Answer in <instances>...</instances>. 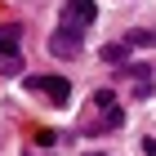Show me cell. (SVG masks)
Returning <instances> with one entry per match:
<instances>
[{
	"instance_id": "cell-1",
	"label": "cell",
	"mask_w": 156,
	"mask_h": 156,
	"mask_svg": "<svg viewBox=\"0 0 156 156\" xmlns=\"http://www.w3.org/2000/svg\"><path fill=\"white\" fill-rule=\"evenodd\" d=\"M120 125H125V107H120L116 89H94L89 103H85V112H80V134L98 138V134H112Z\"/></svg>"
},
{
	"instance_id": "cell-2",
	"label": "cell",
	"mask_w": 156,
	"mask_h": 156,
	"mask_svg": "<svg viewBox=\"0 0 156 156\" xmlns=\"http://www.w3.org/2000/svg\"><path fill=\"white\" fill-rule=\"evenodd\" d=\"M27 89L36 98H45L49 107H67L72 103V80H62V76H27Z\"/></svg>"
},
{
	"instance_id": "cell-3",
	"label": "cell",
	"mask_w": 156,
	"mask_h": 156,
	"mask_svg": "<svg viewBox=\"0 0 156 156\" xmlns=\"http://www.w3.org/2000/svg\"><path fill=\"white\" fill-rule=\"evenodd\" d=\"M94 13H98V5L94 0H62V18H58V27L62 31H89L94 27Z\"/></svg>"
},
{
	"instance_id": "cell-4",
	"label": "cell",
	"mask_w": 156,
	"mask_h": 156,
	"mask_svg": "<svg viewBox=\"0 0 156 156\" xmlns=\"http://www.w3.org/2000/svg\"><path fill=\"white\" fill-rule=\"evenodd\" d=\"M18 40H23V27H18V23H5V27H0V58L9 62V72H18Z\"/></svg>"
},
{
	"instance_id": "cell-5",
	"label": "cell",
	"mask_w": 156,
	"mask_h": 156,
	"mask_svg": "<svg viewBox=\"0 0 156 156\" xmlns=\"http://www.w3.org/2000/svg\"><path fill=\"white\" fill-rule=\"evenodd\" d=\"M49 54H54V58H76V54H80V31H54V36H49Z\"/></svg>"
},
{
	"instance_id": "cell-6",
	"label": "cell",
	"mask_w": 156,
	"mask_h": 156,
	"mask_svg": "<svg viewBox=\"0 0 156 156\" xmlns=\"http://www.w3.org/2000/svg\"><path fill=\"white\" fill-rule=\"evenodd\" d=\"M129 85H134L138 98H147L152 94V67H129Z\"/></svg>"
},
{
	"instance_id": "cell-7",
	"label": "cell",
	"mask_w": 156,
	"mask_h": 156,
	"mask_svg": "<svg viewBox=\"0 0 156 156\" xmlns=\"http://www.w3.org/2000/svg\"><path fill=\"white\" fill-rule=\"evenodd\" d=\"M103 62H125V40H112V45H103Z\"/></svg>"
},
{
	"instance_id": "cell-8",
	"label": "cell",
	"mask_w": 156,
	"mask_h": 156,
	"mask_svg": "<svg viewBox=\"0 0 156 156\" xmlns=\"http://www.w3.org/2000/svg\"><path fill=\"white\" fill-rule=\"evenodd\" d=\"M125 45H152V49H156V31H143V27H138V31L125 36Z\"/></svg>"
},
{
	"instance_id": "cell-9",
	"label": "cell",
	"mask_w": 156,
	"mask_h": 156,
	"mask_svg": "<svg viewBox=\"0 0 156 156\" xmlns=\"http://www.w3.org/2000/svg\"><path fill=\"white\" fill-rule=\"evenodd\" d=\"M143 152H147V156H156V134H147V138H143Z\"/></svg>"
}]
</instances>
